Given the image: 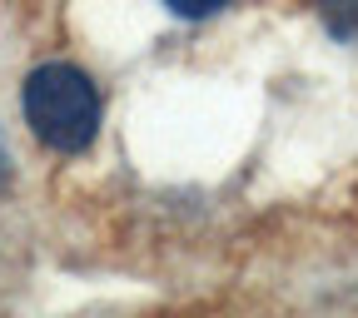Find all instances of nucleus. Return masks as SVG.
Masks as SVG:
<instances>
[{"label":"nucleus","instance_id":"obj_1","mask_svg":"<svg viewBox=\"0 0 358 318\" xmlns=\"http://www.w3.org/2000/svg\"><path fill=\"white\" fill-rule=\"evenodd\" d=\"M25 120L50 150L75 154L100 129V95H95V85H90L85 70L60 65V60L40 65L25 80Z\"/></svg>","mask_w":358,"mask_h":318}]
</instances>
